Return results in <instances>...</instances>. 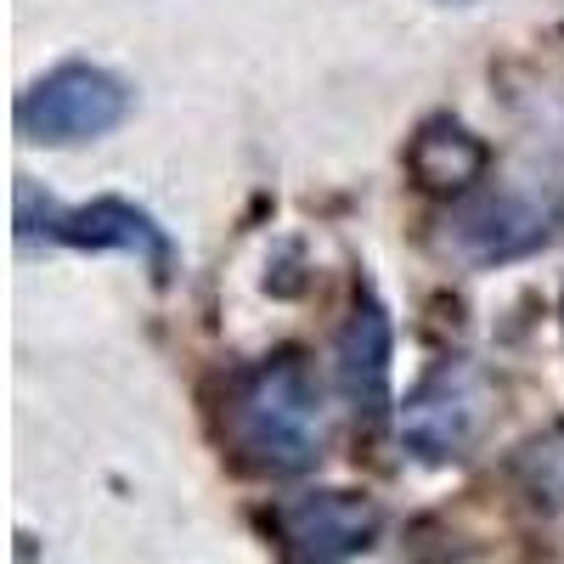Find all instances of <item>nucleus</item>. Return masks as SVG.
<instances>
[{"label": "nucleus", "instance_id": "nucleus-1", "mask_svg": "<svg viewBox=\"0 0 564 564\" xmlns=\"http://www.w3.org/2000/svg\"><path fill=\"white\" fill-rule=\"evenodd\" d=\"M226 446L249 475L260 480H294L311 475L327 452V406L322 384L300 350H276L249 361L226 384L220 406Z\"/></svg>", "mask_w": 564, "mask_h": 564}, {"label": "nucleus", "instance_id": "nucleus-2", "mask_svg": "<svg viewBox=\"0 0 564 564\" xmlns=\"http://www.w3.org/2000/svg\"><path fill=\"white\" fill-rule=\"evenodd\" d=\"M497 417V379L475 356H446L406 390V406L395 412L401 446L417 463H463L475 457Z\"/></svg>", "mask_w": 564, "mask_h": 564}, {"label": "nucleus", "instance_id": "nucleus-3", "mask_svg": "<svg viewBox=\"0 0 564 564\" xmlns=\"http://www.w3.org/2000/svg\"><path fill=\"white\" fill-rule=\"evenodd\" d=\"M135 108V90L102 63H57L18 97V135L34 148H85L113 135Z\"/></svg>", "mask_w": 564, "mask_h": 564}, {"label": "nucleus", "instance_id": "nucleus-4", "mask_svg": "<svg viewBox=\"0 0 564 564\" xmlns=\"http://www.w3.org/2000/svg\"><path fill=\"white\" fill-rule=\"evenodd\" d=\"M564 231V204L531 186H475L446 215V249L468 265L525 260Z\"/></svg>", "mask_w": 564, "mask_h": 564}, {"label": "nucleus", "instance_id": "nucleus-5", "mask_svg": "<svg viewBox=\"0 0 564 564\" xmlns=\"http://www.w3.org/2000/svg\"><path fill=\"white\" fill-rule=\"evenodd\" d=\"M384 508L367 491L316 486L271 508V536L289 564H361L384 542Z\"/></svg>", "mask_w": 564, "mask_h": 564}, {"label": "nucleus", "instance_id": "nucleus-6", "mask_svg": "<svg viewBox=\"0 0 564 564\" xmlns=\"http://www.w3.org/2000/svg\"><path fill=\"white\" fill-rule=\"evenodd\" d=\"M18 238L34 243H68V249H124V254H141L153 265V276L170 271L175 249L164 238V226L135 209L124 198H97V204H79V209H63L52 198H40L29 181H18Z\"/></svg>", "mask_w": 564, "mask_h": 564}, {"label": "nucleus", "instance_id": "nucleus-7", "mask_svg": "<svg viewBox=\"0 0 564 564\" xmlns=\"http://www.w3.org/2000/svg\"><path fill=\"white\" fill-rule=\"evenodd\" d=\"M334 384L350 406L356 423H384L395 395V327H390V311L379 305V294H356L350 316L339 322V339H334Z\"/></svg>", "mask_w": 564, "mask_h": 564}, {"label": "nucleus", "instance_id": "nucleus-8", "mask_svg": "<svg viewBox=\"0 0 564 564\" xmlns=\"http://www.w3.org/2000/svg\"><path fill=\"white\" fill-rule=\"evenodd\" d=\"M486 164H491L486 141L463 130L457 119H430L406 148V170L423 193H452V198L475 193V181H486Z\"/></svg>", "mask_w": 564, "mask_h": 564}, {"label": "nucleus", "instance_id": "nucleus-9", "mask_svg": "<svg viewBox=\"0 0 564 564\" xmlns=\"http://www.w3.org/2000/svg\"><path fill=\"white\" fill-rule=\"evenodd\" d=\"M520 480H525V491L542 508H558L564 513V423H553L547 435H536L520 452Z\"/></svg>", "mask_w": 564, "mask_h": 564}]
</instances>
